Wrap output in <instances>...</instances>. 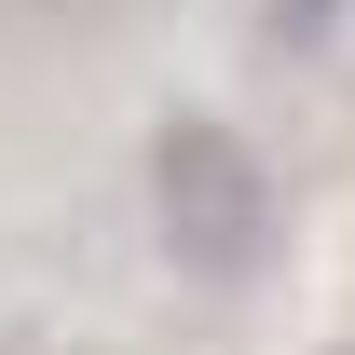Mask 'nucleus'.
Wrapping results in <instances>:
<instances>
[{
  "instance_id": "obj_1",
  "label": "nucleus",
  "mask_w": 355,
  "mask_h": 355,
  "mask_svg": "<svg viewBox=\"0 0 355 355\" xmlns=\"http://www.w3.org/2000/svg\"><path fill=\"white\" fill-rule=\"evenodd\" d=\"M150 232L191 287H246L273 260V178L232 123H164L150 137Z\"/></svg>"
},
{
  "instance_id": "obj_2",
  "label": "nucleus",
  "mask_w": 355,
  "mask_h": 355,
  "mask_svg": "<svg viewBox=\"0 0 355 355\" xmlns=\"http://www.w3.org/2000/svg\"><path fill=\"white\" fill-rule=\"evenodd\" d=\"M273 28H301V42H314V28H328V0H273Z\"/></svg>"
}]
</instances>
